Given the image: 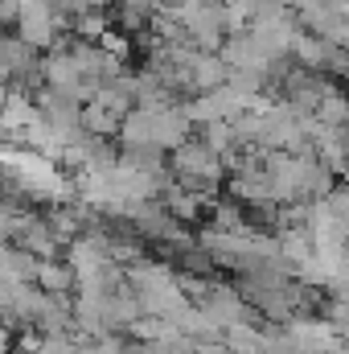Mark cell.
I'll return each instance as SVG.
<instances>
[{"label":"cell","mask_w":349,"mask_h":354,"mask_svg":"<svg viewBox=\"0 0 349 354\" xmlns=\"http://www.w3.org/2000/svg\"><path fill=\"white\" fill-rule=\"evenodd\" d=\"M4 103H8V91L0 87V111H4Z\"/></svg>","instance_id":"6da1fadb"}]
</instances>
